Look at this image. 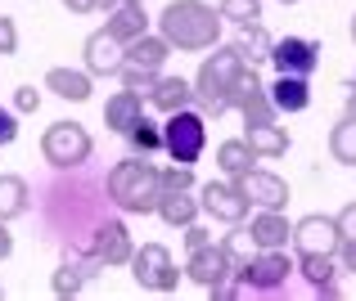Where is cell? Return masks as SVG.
Wrapping results in <instances>:
<instances>
[{"label":"cell","instance_id":"obj_6","mask_svg":"<svg viewBox=\"0 0 356 301\" xmlns=\"http://www.w3.org/2000/svg\"><path fill=\"white\" fill-rule=\"evenodd\" d=\"M131 279H136L140 288H149V293H176L181 270H176L172 252H167L163 243H140V248L131 252Z\"/></svg>","mask_w":356,"mask_h":301},{"label":"cell","instance_id":"obj_1","mask_svg":"<svg viewBox=\"0 0 356 301\" xmlns=\"http://www.w3.org/2000/svg\"><path fill=\"white\" fill-rule=\"evenodd\" d=\"M221 27L226 18L208 0H167L158 14V36L185 54H208L212 45H221Z\"/></svg>","mask_w":356,"mask_h":301},{"label":"cell","instance_id":"obj_35","mask_svg":"<svg viewBox=\"0 0 356 301\" xmlns=\"http://www.w3.org/2000/svg\"><path fill=\"white\" fill-rule=\"evenodd\" d=\"M18 54V23L9 14H0V59Z\"/></svg>","mask_w":356,"mask_h":301},{"label":"cell","instance_id":"obj_14","mask_svg":"<svg viewBox=\"0 0 356 301\" xmlns=\"http://www.w3.org/2000/svg\"><path fill=\"white\" fill-rule=\"evenodd\" d=\"M81 59H86V72L90 77H118L122 63H127V45L118 41L113 32H90L86 45H81Z\"/></svg>","mask_w":356,"mask_h":301},{"label":"cell","instance_id":"obj_43","mask_svg":"<svg viewBox=\"0 0 356 301\" xmlns=\"http://www.w3.org/2000/svg\"><path fill=\"white\" fill-rule=\"evenodd\" d=\"M348 108H352V112H356V77H352V81H348Z\"/></svg>","mask_w":356,"mask_h":301},{"label":"cell","instance_id":"obj_37","mask_svg":"<svg viewBox=\"0 0 356 301\" xmlns=\"http://www.w3.org/2000/svg\"><path fill=\"white\" fill-rule=\"evenodd\" d=\"M36 108H41L36 86H18V90H14V112H36Z\"/></svg>","mask_w":356,"mask_h":301},{"label":"cell","instance_id":"obj_29","mask_svg":"<svg viewBox=\"0 0 356 301\" xmlns=\"http://www.w3.org/2000/svg\"><path fill=\"white\" fill-rule=\"evenodd\" d=\"M330 153H334V162L356 166V112L352 108L334 121V130H330Z\"/></svg>","mask_w":356,"mask_h":301},{"label":"cell","instance_id":"obj_21","mask_svg":"<svg viewBox=\"0 0 356 301\" xmlns=\"http://www.w3.org/2000/svg\"><path fill=\"white\" fill-rule=\"evenodd\" d=\"M140 117H145V95H140V90L122 86L118 95L104 99V121H108V130H118V135H127Z\"/></svg>","mask_w":356,"mask_h":301},{"label":"cell","instance_id":"obj_39","mask_svg":"<svg viewBox=\"0 0 356 301\" xmlns=\"http://www.w3.org/2000/svg\"><path fill=\"white\" fill-rule=\"evenodd\" d=\"M339 221V234L343 239H356V203H343V212L334 216Z\"/></svg>","mask_w":356,"mask_h":301},{"label":"cell","instance_id":"obj_32","mask_svg":"<svg viewBox=\"0 0 356 301\" xmlns=\"http://www.w3.org/2000/svg\"><path fill=\"white\" fill-rule=\"evenodd\" d=\"M217 9H221V18L235 23V27L257 23V18H261V0H217Z\"/></svg>","mask_w":356,"mask_h":301},{"label":"cell","instance_id":"obj_4","mask_svg":"<svg viewBox=\"0 0 356 301\" xmlns=\"http://www.w3.org/2000/svg\"><path fill=\"white\" fill-rule=\"evenodd\" d=\"M90 153H95V139L81 121H54L41 135V157L54 171H77V166L90 162Z\"/></svg>","mask_w":356,"mask_h":301},{"label":"cell","instance_id":"obj_7","mask_svg":"<svg viewBox=\"0 0 356 301\" xmlns=\"http://www.w3.org/2000/svg\"><path fill=\"white\" fill-rule=\"evenodd\" d=\"M230 112H239L243 126H266V121H280V108L270 103L266 81L257 77V68H248L230 90Z\"/></svg>","mask_w":356,"mask_h":301},{"label":"cell","instance_id":"obj_23","mask_svg":"<svg viewBox=\"0 0 356 301\" xmlns=\"http://www.w3.org/2000/svg\"><path fill=\"white\" fill-rule=\"evenodd\" d=\"M99 270H104V266H99L90 252H86L81 261H63V266L54 270V279H50V293H54V297H77L81 288H86L90 279L99 275Z\"/></svg>","mask_w":356,"mask_h":301},{"label":"cell","instance_id":"obj_17","mask_svg":"<svg viewBox=\"0 0 356 301\" xmlns=\"http://www.w3.org/2000/svg\"><path fill=\"white\" fill-rule=\"evenodd\" d=\"M248 234H252V248L266 252V248H289L293 243V221L284 212H266L257 207V216L248 221Z\"/></svg>","mask_w":356,"mask_h":301},{"label":"cell","instance_id":"obj_45","mask_svg":"<svg viewBox=\"0 0 356 301\" xmlns=\"http://www.w3.org/2000/svg\"><path fill=\"white\" fill-rule=\"evenodd\" d=\"M280 5H284V9H289V5H298V0H280Z\"/></svg>","mask_w":356,"mask_h":301},{"label":"cell","instance_id":"obj_28","mask_svg":"<svg viewBox=\"0 0 356 301\" xmlns=\"http://www.w3.org/2000/svg\"><path fill=\"white\" fill-rule=\"evenodd\" d=\"M32 207V189L23 175H0V221H18Z\"/></svg>","mask_w":356,"mask_h":301},{"label":"cell","instance_id":"obj_2","mask_svg":"<svg viewBox=\"0 0 356 301\" xmlns=\"http://www.w3.org/2000/svg\"><path fill=\"white\" fill-rule=\"evenodd\" d=\"M248 68L252 63L239 54V45H212L208 59H203L199 72H194V95H199L203 117H226L230 112V90H235V81Z\"/></svg>","mask_w":356,"mask_h":301},{"label":"cell","instance_id":"obj_16","mask_svg":"<svg viewBox=\"0 0 356 301\" xmlns=\"http://www.w3.org/2000/svg\"><path fill=\"white\" fill-rule=\"evenodd\" d=\"M298 275L321 297H343L339 288V257L334 252H298Z\"/></svg>","mask_w":356,"mask_h":301},{"label":"cell","instance_id":"obj_31","mask_svg":"<svg viewBox=\"0 0 356 301\" xmlns=\"http://www.w3.org/2000/svg\"><path fill=\"white\" fill-rule=\"evenodd\" d=\"M127 139H131V148H136V153H145V157L163 153V126H158V121H149V117H140L136 126L127 130Z\"/></svg>","mask_w":356,"mask_h":301},{"label":"cell","instance_id":"obj_42","mask_svg":"<svg viewBox=\"0 0 356 301\" xmlns=\"http://www.w3.org/2000/svg\"><path fill=\"white\" fill-rule=\"evenodd\" d=\"M14 252V234H9V221H0V261H9Z\"/></svg>","mask_w":356,"mask_h":301},{"label":"cell","instance_id":"obj_40","mask_svg":"<svg viewBox=\"0 0 356 301\" xmlns=\"http://www.w3.org/2000/svg\"><path fill=\"white\" fill-rule=\"evenodd\" d=\"M339 266H343V275H356V239L339 243Z\"/></svg>","mask_w":356,"mask_h":301},{"label":"cell","instance_id":"obj_41","mask_svg":"<svg viewBox=\"0 0 356 301\" xmlns=\"http://www.w3.org/2000/svg\"><path fill=\"white\" fill-rule=\"evenodd\" d=\"M63 9H68V14H95L99 0H63Z\"/></svg>","mask_w":356,"mask_h":301},{"label":"cell","instance_id":"obj_36","mask_svg":"<svg viewBox=\"0 0 356 301\" xmlns=\"http://www.w3.org/2000/svg\"><path fill=\"white\" fill-rule=\"evenodd\" d=\"M18 139V112L14 108H0V148Z\"/></svg>","mask_w":356,"mask_h":301},{"label":"cell","instance_id":"obj_11","mask_svg":"<svg viewBox=\"0 0 356 301\" xmlns=\"http://www.w3.org/2000/svg\"><path fill=\"white\" fill-rule=\"evenodd\" d=\"M270 68L284 72V77H312L321 68V45L312 36H280L270 45Z\"/></svg>","mask_w":356,"mask_h":301},{"label":"cell","instance_id":"obj_8","mask_svg":"<svg viewBox=\"0 0 356 301\" xmlns=\"http://www.w3.org/2000/svg\"><path fill=\"white\" fill-rule=\"evenodd\" d=\"M235 275L252 288V293H280V288L289 284V275H298V266L289 261L284 248H266V252H257V257L243 261Z\"/></svg>","mask_w":356,"mask_h":301},{"label":"cell","instance_id":"obj_27","mask_svg":"<svg viewBox=\"0 0 356 301\" xmlns=\"http://www.w3.org/2000/svg\"><path fill=\"white\" fill-rule=\"evenodd\" d=\"M217 166L235 180L239 171H248V166H257V153H252V144L243 135H235V139H221L217 144Z\"/></svg>","mask_w":356,"mask_h":301},{"label":"cell","instance_id":"obj_12","mask_svg":"<svg viewBox=\"0 0 356 301\" xmlns=\"http://www.w3.org/2000/svg\"><path fill=\"white\" fill-rule=\"evenodd\" d=\"M199 203H203V212L212 216V221H221V225H243L248 221V198L235 189V180H208L199 189Z\"/></svg>","mask_w":356,"mask_h":301},{"label":"cell","instance_id":"obj_34","mask_svg":"<svg viewBox=\"0 0 356 301\" xmlns=\"http://www.w3.org/2000/svg\"><path fill=\"white\" fill-rule=\"evenodd\" d=\"M122 86H131V90H140V95H149L154 90V81L163 77V72H145V68H131V63H122Z\"/></svg>","mask_w":356,"mask_h":301},{"label":"cell","instance_id":"obj_33","mask_svg":"<svg viewBox=\"0 0 356 301\" xmlns=\"http://www.w3.org/2000/svg\"><path fill=\"white\" fill-rule=\"evenodd\" d=\"M158 184L163 189H194V166H185V162L158 166Z\"/></svg>","mask_w":356,"mask_h":301},{"label":"cell","instance_id":"obj_30","mask_svg":"<svg viewBox=\"0 0 356 301\" xmlns=\"http://www.w3.org/2000/svg\"><path fill=\"white\" fill-rule=\"evenodd\" d=\"M235 45H239L243 59L257 68V63H270V45H275V41H270V32L261 27V18H257V23H243L239 27V41Z\"/></svg>","mask_w":356,"mask_h":301},{"label":"cell","instance_id":"obj_38","mask_svg":"<svg viewBox=\"0 0 356 301\" xmlns=\"http://www.w3.org/2000/svg\"><path fill=\"white\" fill-rule=\"evenodd\" d=\"M208 243H212V234H208V230H203V225H199V221H194V225H185V248H190V252H199V248H208Z\"/></svg>","mask_w":356,"mask_h":301},{"label":"cell","instance_id":"obj_13","mask_svg":"<svg viewBox=\"0 0 356 301\" xmlns=\"http://www.w3.org/2000/svg\"><path fill=\"white\" fill-rule=\"evenodd\" d=\"M86 252L99 261V266H131V252H136V243H131V230L122 221H99L95 234H90Z\"/></svg>","mask_w":356,"mask_h":301},{"label":"cell","instance_id":"obj_22","mask_svg":"<svg viewBox=\"0 0 356 301\" xmlns=\"http://www.w3.org/2000/svg\"><path fill=\"white\" fill-rule=\"evenodd\" d=\"M266 90H270V103L280 108V117L312 108V77H284V72H280Z\"/></svg>","mask_w":356,"mask_h":301},{"label":"cell","instance_id":"obj_44","mask_svg":"<svg viewBox=\"0 0 356 301\" xmlns=\"http://www.w3.org/2000/svg\"><path fill=\"white\" fill-rule=\"evenodd\" d=\"M352 45H356V14H352Z\"/></svg>","mask_w":356,"mask_h":301},{"label":"cell","instance_id":"obj_25","mask_svg":"<svg viewBox=\"0 0 356 301\" xmlns=\"http://www.w3.org/2000/svg\"><path fill=\"white\" fill-rule=\"evenodd\" d=\"M167 59H172V45H167L158 32H145V36H136V41H127V63H131V68L163 72Z\"/></svg>","mask_w":356,"mask_h":301},{"label":"cell","instance_id":"obj_26","mask_svg":"<svg viewBox=\"0 0 356 301\" xmlns=\"http://www.w3.org/2000/svg\"><path fill=\"white\" fill-rule=\"evenodd\" d=\"M243 139L252 144V153H257V157H284L289 144H293V135H289L280 121H266V126H243Z\"/></svg>","mask_w":356,"mask_h":301},{"label":"cell","instance_id":"obj_3","mask_svg":"<svg viewBox=\"0 0 356 301\" xmlns=\"http://www.w3.org/2000/svg\"><path fill=\"white\" fill-rule=\"evenodd\" d=\"M104 189L127 216H154L163 184H158V166L149 162L145 153H131V157H122L113 171H108Z\"/></svg>","mask_w":356,"mask_h":301},{"label":"cell","instance_id":"obj_5","mask_svg":"<svg viewBox=\"0 0 356 301\" xmlns=\"http://www.w3.org/2000/svg\"><path fill=\"white\" fill-rule=\"evenodd\" d=\"M203 148H208V117L194 112V108L167 112V121H163V153L172 157V162L194 166L203 157Z\"/></svg>","mask_w":356,"mask_h":301},{"label":"cell","instance_id":"obj_10","mask_svg":"<svg viewBox=\"0 0 356 301\" xmlns=\"http://www.w3.org/2000/svg\"><path fill=\"white\" fill-rule=\"evenodd\" d=\"M235 189H239L252 207H266V212H284V207H289V184H284V175L266 171V166H248V171H239V175H235Z\"/></svg>","mask_w":356,"mask_h":301},{"label":"cell","instance_id":"obj_18","mask_svg":"<svg viewBox=\"0 0 356 301\" xmlns=\"http://www.w3.org/2000/svg\"><path fill=\"white\" fill-rule=\"evenodd\" d=\"M154 216H158L163 225H172V230H185V225H194V221L203 216V203L194 198L190 189H163V194H158Z\"/></svg>","mask_w":356,"mask_h":301},{"label":"cell","instance_id":"obj_20","mask_svg":"<svg viewBox=\"0 0 356 301\" xmlns=\"http://www.w3.org/2000/svg\"><path fill=\"white\" fill-rule=\"evenodd\" d=\"M149 103H154L158 112H181V108H194L199 103V95H194V81H185V77H158L154 81V90L145 95Z\"/></svg>","mask_w":356,"mask_h":301},{"label":"cell","instance_id":"obj_24","mask_svg":"<svg viewBox=\"0 0 356 301\" xmlns=\"http://www.w3.org/2000/svg\"><path fill=\"white\" fill-rule=\"evenodd\" d=\"M108 32L118 36L122 45L127 41H136V36H145L149 32V14H145V0H122L118 9H108Z\"/></svg>","mask_w":356,"mask_h":301},{"label":"cell","instance_id":"obj_9","mask_svg":"<svg viewBox=\"0 0 356 301\" xmlns=\"http://www.w3.org/2000/svg\"><path fill=\"white\" fill-rule=\"evenodd\" d=\"M230 275H235V257L226 252V243H208V248L190 252L185 279H194V284H199L203 293H212V297H217L221 288L230 284Z\"/></svg>","mask_w":356,"mask_h":301},{"label":"cell","instance_id":"obj_19","mask_svg":"<svg viewBox=\"0 0 356 301\" xmlns=\"http://www.w3.org/2000/svg\"><path fill=\"white\" fill-rule=\"evenodd\" d=\"M45 90L68 99V103H86L95 95V77H90L86 68H50L45 72Z\"/></svg>","mask_w":356,"mask_h":301},{"label":"cell","instance_id":"obj_15","mask_svg":"<svg viewBox=\"0 0 356 301\" xmlns=\"http://www.w3.org/2000/svg\"><path fill=\"white\" fill-rule=\"evenodd\" d=\"M339 221L334 216H302V221L293 225V248L298 252H334L339 257Z\"/></svg>","mask_w":356,"mask_h":301}]
</instances>
